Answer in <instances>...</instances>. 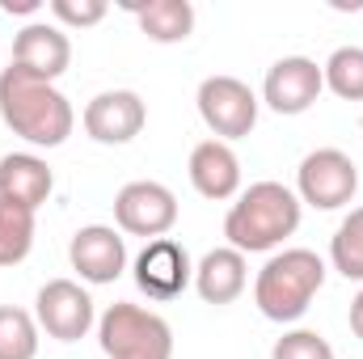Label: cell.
<instances>
[{"mask_svg": "<svg viewBox=\"0 0 363 359\" xmlns=\"http://www.w3.org/2000/svg\"><path fill=\"white\" fill-rule=\"evenodd\" d=\"M0 118L13 136H21L34 148H60L77 127L72 101L51 81H38L17 64L0 72Z\"/></svg>", "mask_w": 363, "mask_h": 359, "instance_id": "1", "label": "cell"}, {"mask_svg": "<svg viewBox=\"0 0 363 359\" xmlns=\"http://www.w3.org/2000/svg\"><path fill=\"white\" fill-rule=\"evenodd\" d=\"M300 199L283 182H254L224 216V237L241 254H267L300 228Z\"/></svg>", "mask_w": 363, "mask_h": 359, "instance_id": "2", "label": "cell"}, {"mask_svg": "<svg viewBox=\"0 0 363 359\" xmlns=\"http://www.w3.org/2000/svg\"><path fill=\"white\" fill-rule=\"evenodd\" d=\"M325 283V263L313 250H283L271 254L267 267L254 279V304L267 321H300L313 304V296Z\"/></svg>", "mask_w": 363, "mask_h": 359, "instance_id": "3", "label": "cell"}, {"mask_svg": "<svg viewBox=\"0 0 363 359\" xmlns=\"http://www.w3.org/2000/svg\"><path fill=\"white\" fill-rule=\"evenodd\" d=\"M97 343L106 359H174V330L144 304H110L97 317Z\"/></svg>", "mask_w": 363, "mask_h": 359, "instance_id": "4", "label": "cell"}, {"mask_svg": "<svg viewBox=\"0 0 363 359\" xmlns=\"http://www.w3.org/2000/svg\"><path fill=\"white\" fill-rule=\"evenodd\" d=\"M355 190H359V170L342 148H317L296 170V199L317 211L347 207L355 199Z\"/></svg>", "mask_w": 363, "mask_h": 359, "instance_id": "5", "label": "cell"}, {"mask_svg": "<svg viewBox=\"0 0 363 359\" xmlns=\"http://www.w3.org/2000/svg\"><path fill=\"white\" fill-rule=\"evenodd\" d=\"M194 101H199V118L207 123V131L224 144L250 136L254 123H258V97L237 77H207L199 85Z\"/></svg>", "mask_w": 363, "mask_h": 359, "instance_id": "6", "label": "cell"}, {"mask_svg": "<svg viewBox=\"0 0 363 359\" xmlns=\"http://www.w3.org/2000/svg\"><path fill=\"white\" fill-rule=\"evenodd\" d=\"M114 224L118 233L131 237H169V228L178 224V194L161 182H127L114 194Z\"/></svg>", "mask_w": 363, "mask_h": 359, "instance_id": "7", "label": "cell"}, {"mask_svg": "<svg viewBox=\"0 0 363 359\" xmlns=\"http://www.w3.org/2000/svg\"><path fill=\"white\" fill-rule=\"evenodd\" d=\"M34 321L55 343H81L93 330V300L77 279H51L34 296Z\"/></svg>", "mask_w": 363, "mask_h": 359, "instance_id": "8", "label": "cell"}, {"mask_svg": "<svg viewBox=\"0 0 363 359\" xmlns=\"http://www.w3.org/2000/svg\"><path fill=\"white\" fill-rule=\"evenodd\" d=\"M325 89V72L308 55H283L267 68L262 81V101L274 114H304Z\"/></svg>", "mask_w": 363, "mask_h": 359, "instance_id": "9", "label": "cell"}, {"mask_svg": "<svg viewBox=\"0 0 363 359\" xmlns=\"http://www.w3.org/2000/svg\"><path fill=\"white\" fill-rule=\"evenodd\" d=\"M190 283H194L190 254L174 237H157V241H148L140 250V258H135V287L148 300H178Z\"/></svg>", "mask_w": 363, "mask_h": 359, "instance_id": "10", "label": "cell"}, {"mask_svg": "<svg viewBox=\"0 0 363 359\" xmlns=\"http://www.w3.org/2000/svg\"><path fill=\"white\" fill-rule=\"evenodd\" d=\"M68 263L85 283H114L127 270V241L110 224H85L68 241Z\"/></svg>", "mask_w": 363, "mask_h": 359, "instance_id": "11", "label": "cell"}, {"mask_svg": "<svg viewBox=\"0 0 363 359\" xmlns=\"http://www.w3.org/2000/svg\"><path fill=\"white\" fill-rule=\"evenodd\" d=\"M13 64L38 81H60L72 64V43L55 21H30L13 38Z\"/></svg>", "mask_w": 363, "mask_h": 359, "instance_id": "12", "label": "cell"}, {"mask_svg": "<svg viewBox=\"0 0 363 359\" xmlns=\"http://www.w3.org/2000/svg\"><path fill=\"white\" fill-rule=\"evenodd\" d=\"M148 123L144 97L131 89H106L85 106V131L97 144H131Z\"/></svg>", "mask_w": 363, "mask_h": 359, "instance_id": "13", "label": "cell"}, {"mask_svg": "<svg viewBox=\"0 0 363 359\" xmlns=\"http://www.w3.org/2000/svg\"><path fill=\"white\" fill-rule=\"evenodd\" d=\"M190 186L211 199V203H224V199H237L241 194V161L237 153L224 144V140H203L190 148Z\"/></svg>", "mask_w": 363, "mask_h": 359, "instance_id": "14", "label": "cell"}, {"mask_svg": "<svg viewBox=\"0 0 363 359\" xmlns=\"http://www.w3.org/2000/svg\"><path fill=\"white\" fill-rule=\"evenodd\" d=\"M250 283V267H245V254L233 250V245H220V250H207L194 267V292L207 300V304H233Z\"/></svg>", "mask_w": 363, "mask_h": 359, "instance_id": "15", "label": "cell"}, {"mask_svg": "<svg viewBox=\"0 0 363 359\" xmlns=\"http://www.w3.org/2000/svg\"><path fill=\"white\" fill-rule=\"evenodd\" d=\"M51 165L34 153H9L0 161V199H13L30 211H38L47 199H51Z\"/></svg>", "mask_w": 363, "mask_h": 359, "instance_id": "16", "label": "cell"}, {"mask_svg": "<svg viewBox=\"0 0 363 359\" xmlns=\"http://www.w3.org/2000/svg\"><path fill=\"white\" fill-rule=\"evenodd\" d=\"M127 13H135L140 30L152 43H186L194 30V4L190 0H127Z\"/></svg>", "mask_w": 363, "mask_h": 359, "instance_id": "17", "label": "cell"}, {"mask_svg": "<svg viewBox=\"0 0 363 359\" xmlns=\"http://www.w3.org/2000/svg\"><path fill=\"white\" fill-rule=\"evenodd\" d=\"M34 250V211L0 199V267H17L26 263Z\"/></svg>", "mask_w": 363, "mask_h": 359, "instance_id": "18", "label": "cell"}, {"mask_svg": "<svg viewBox=\"0 0 363 359\" xmlns=\"http://www.w3.org/2000/svg\"><path fill=\"white\" fill-rule=\"evenodd\" d=\"M330 263L342 279L363 283V207H351V216L330 237Z\"/></svg>", "mask_w": 363, "mask_h": 359, "instance_id": "19", "label": "cell"}, {"mask_svg": "<svg viewBox=\"0 0 363 359\" xmlns=\"http://www.w3.org/2000/svg\"><path fill=\"white\" fill-rule=\"evenodd\" d=\"M38 355V321L17 304H0V359Z\"/></svg>", "mask_w": 363, "mask_h": 359, "instance_id": "20", "label": "cell"}, {"mask_svg": "<svg viewBox=\"0 0 363 359\" xmlns=\"http://www.w3.org/2000/svg\"><path fill=\"white\" fill-rule=\"evenodd\" d=\"M325 89L342 101H363V47H338L325 64Z\"/></svg>", "mask_w": 363, "mask_h": 359, "instance_id": "21", "label": "cell"}, {"mask_svg": "<svg viewBox=\"0 0 363 359\" xmlns=\"http://www.w3.org/2000/svg\"><path fill=\"white\" fill-rule=\"evenodd\" d=\"M271 359H334V347L317 330H287L283 338H274Z\"/></svg>", "mask_w": 363, "mask_h": 359, "instance_id": "22", "label": "cell"}, {"mask_svg": "<svg viewBox=\"0 0 363 359\" xmlns=\"http://www.w3.org/2000/svg\"><path fill=\"white\" fill-rule=\"evenodd\" d=\"M47 9H51V17H55L60 30H64V26H81V30H89V26H97V21L110 13L106 0H51Z\"/></svg>", "mask_w": 363, "mask_h": 359, "instance_id": "23", "label": "cell"}, {"mask_svg": "<svg viewBox=\"0 0 363 359\" xmlns=\"http://www.w3.org/2000/svg\"><path fill=\"white\" fill-rule=\"evenodd\" d=\"M351 334L363 343V292L351 300Z\"/></svg>", "mask_w": 363, "mask_h": 359, "instance_id": "24", "label": "cell"}, {"mask_svg": "<svg viewBox=\"0 0 363 359\" xmlns=\"http://www.w3.org/2000/svg\"><path fill=\"white\" fill-rule=\"evenodd\" d=\"M0 9H4V13H38L43 4H38V0H0Z\"/></svg>", "mask_w": 363, "mask_h": 359, "instance_id": "25", "label": "cell"}, {"mask_svg": "<svg viewBox=\"0 0 363 359\" xmlns=\"http://www.w3.org/2000/svg\"><path fill=\"white\" fill-rule=\"evenodd\" d=\"M359 127H363V118H359Z\"/></svg>", "mask_w": 363, "mask_h": 359, "instance_id": "26", "label": "cell"}]
</instances>
